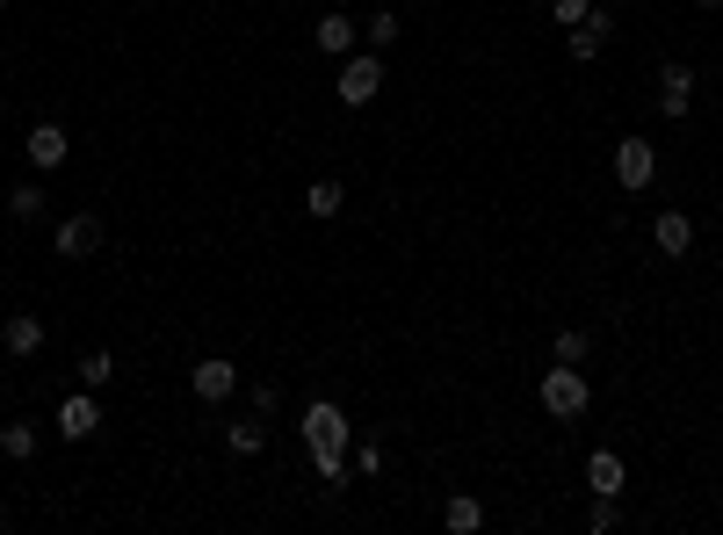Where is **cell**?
<instances>
[{
  "instance_id": "obj_6",
  "label": "cell",
  "mask_w": 723,
  "mask_h": 535,
  "mask_svg": "<svg viewBox=\"0 0 723 535\" xmlns=\"http://www.w3.org/2000/svg\"><path fill=\"white\" fill-rule=\"evenodd\" d=\"M52 427L66 434V442H87V434H102V405H94V391H87V383L58 398V420H52Z\"/></svg>"
},
{
  "instance_id": "obj_15",
  "label": "cell",
  "mask_w": 723,
  "mask_h": 535,
  "mask_svg": "<svg viewBox=\"0 0 723 535\" xmlns=\"http://www.w3.org/2000/svg\"><path fill=\"white\" fill-rule=\"evenodd\" d=\"M355 15H326V22H319V52H333V58H347V52H355Z\"/></svg>"
},
{
  "instance_id": "obj_1",
  "label": "cell",
  "mask_w": 723,
  "mask_h": 535,
  "mask_svg": "<svg viewBox=\"0 0 723 535\" xmlns=\"http://www.w3.org/2000/svg\"><path fill=\"white\" fill-rule=\"evenodd\" d=\"M535 398H543V413H550V420H579L586 405H593V383H586L579 363H557V369H543Z\"/></svg>"
},
{
  "instance_id": "obj_3",
  "label": "cell",
  "mask_w": 723,
  "mask_h": 535,
  "mask_svg": "<svg viewBox=\"0 0 723 535\" xmlns=\"http://www.w3.org/2000/svg\"><path fill=\"white\" fill-rule=\"evenodd\" d=\"M304 442H311V456H347V442H355V427H347V413L341 405H304Z\"/></svg>"
},
{
  "instance_id": "obj_18",
  "label": "cell",
  "mask_w": 723,
  "mask_h": 535,
  "mask_svg": "<svg viewBox=\"0 0 723 535\" xmlns=\"http://www.w3.org/2000/svg\"><path fill=\"white\" fill-rule=\"evenodd\" d=\"M224 449H232V456H260V449H268V427H260V420H240V427H224Z\"/></svg>"
},
{
  "instance_id": "obj_25",
  "label": "cell",
  "mask_w": 723,
  "mask_h": 535,
  "mask_svg": "<svg viewBox=\"0 0 723 535\" xmlns=\"http://www.w3.org/2000/svg\"><path fill=\"white\" fill-rule=\"evenodd\" d=\"M311 470H319L326 484H341V478H347V456H311Z\"/></svg>"
},
{
  "instance_id": "obj_8",
  "label": "cell",
  "mask_w": 723,
  "mask_h": 535,
  "mask_svg": "<svg viewBox=\"0 0 723 535\" xmlns=\"http://www.w3.org/2000/svg\"><path fill=\"white\" fill-rule=\"evenodd\" d=\"M694 102V66H680V58H666L658 66V109H666V123H680Z\"/></svg>"
},
{
  "instance_id": "obj_5",
  "label": "cell",
  "mask_w": 723,
  "mask_h": 535,
  "mask_svg": "<svg viewBox=\"0 0 723 535\" xmlns=\"http://www.w3.org/2000/svg\"><path fill=\"white\" fill-rule=\"evenodd\" d=\"M52 254H66V260H94V254H102V218H94V210H73V218H58Z\"/></svg>"
},
{
  "instance_id": "obj_20",
  "label": "cell",
  "mask_w": 723,
  "mask_h": 535,
  "mask_svg": "<svg viewBox=\"0 0 723 535\" xmlns=\"http://www.w3.org/2000/svg\"><path fill=\"white\" fill-rule=\"evenodd\" d=\"M109 377H116V355H109V347H87V355H80V383H87V391H102Z\"/></svg>"
},
{
  "instance_id": "obj_12",
  "label": "cell",
  "mask_w": 723,
  "mask_h": 535,
  "mask_svg": "<svg viewBox=\"0 0 723 535\" xmlns=\"http://www.w3.org/2000/svg\"><path fill=\"white\" fill-rule=\"evenodd\" d=\"M586 484H593V500H615V492H622V456L593 449V456H586Z\"/></svg>"
},
{
  "instance_id": "obj_27",
  "label": "cell",
  "mask_w": 723,
  "mask_h": 535,
  "mask_svg": "<svg viewBox=\"0 0 723 535\" xmlns=\"http://www.w3.org/2000/svg\"><path fill=\"white\" fill-rule=\"evenodd\" d=\"M694 8H723V0H694Z\"/></svg>"
},
{
  "instance_id": "obj_16",
  "label": "cell",
  "mask_w": 723,
  "mask_h": 535,
  "mask_svg": "<svg viewBox=\"0 0 723 535\" xmlns=\"http://www.w3.org/2000/svg\"><path fill=\"white\" fill-rule=\"evenodd\" d=\"M0 456H8V464H30V456H36V427H30V420H8V427H0Z\"/></svg>"
},
{
  "instance_id": "obj_17",
  "label": "cell",
  "mask_w": 723,
  "mask_h": 535,
  "mask_svg": "<svg viewBox=\"0 0 723 535\" xmlns=\"http://www.w3.org/2000/svg\"><path fill=\"white\" fill-rule=\"evenodd\" d=\"M362 36H369V52H391L398 36H405V15H391V8H377V15L362 22Z\"/></svg>"
},
{
  "instance_id": "obj_9",
  "label": "cell",
  "mask_w": 723,
  "mask_h": 535,
  "mask_svg": "<svg viewBox=\"0 0 723 535\" xmlns=\"http://www.w3.org/2000/svg\"><path fill=\"white\" fill-rule=\"evenodd\" d=\"M652 246L666 260H688L694 254V218H688V210H658V218H652Z\"/></svg>"
},
{
  "instance_id": "obj_24",
  "label": "cell",
  "mask_w": 723,
  "mask_h": 535,
  "mask_svg": "<svg viewBox=\"0 0 723 535\" xmlns=\"http://www.w3.org/2000/svg\"><path fill=\"white\" fill-rule=\"evenodd\" d=\"M550 15L571 30V22H586V15H593V0H550Z\"/></svg>"
},
{
  "instance_id": "obj_22",
  "label": "cell",
  "mask_w": 723,
  "mask_h": 535,
  "mask_svg": "<svg viewBox=\"0 0 723 535\" xmlns=\"http://www.w3.org/2000/svg\"><path fill=\"white\" fill-rule=\"evenodd\" d=\"M550 355H557V363H586V355H593V333L565 326V333H557V341H550Z\"/></svg>"
},
{
  "instance_id": "obj_2",
  "label": "cell",
  "mask_w": 723,
  "mask_h": 535,
  "mask_svg": "<svg viewBox=\"0 0 723 535\" xmlns=\"http://www.w3.org/2000/svg\"><path fill=\"white\" fill-rule=\"evenodd\" d=\"M333 94H341L347 109L377 102V94H383V52H347V66H341V80H333Z\"/></svg>"
},
{
  "instance_id": "obj_11",
  "label": "cell",
  "mask_w": 723,
  "mask_h": 535,
  "mask_svg": "<svg viewBox=\"0 0 723 535\" xmlns=\"http://www.w3.org/2000/svg\"><path fill=\"white\" fill-rule=\"evenodd\" d=\"M0 347H8L15 363H30L36 347H44V319H36V311H8V326H0Z\"/></svg>"
},
{
  "instance_id": "obj_26",
  "label": "cell",
  "mask_w": 723,
  "mask_h": 535,
  "mask_svg": "<svg viewBox=\"0 0 723 535\" xmlns=\"http://www.w3.org/2000/svg\"><path fill=\"white\" fill-rule=\"evenodd\" d=\"M586 521H593V535H608L622 514H615V500H593V514H586Z\"/></svg>"
},
{
  "instance_id": "obj_7",
  "label": "cell",
  "mask_w": 723,
  "mask_h": 535,
  "mask_svg": "<svg viewBox=\"0 0 723 535\" xmlns=\"http://www.w3.org/2000/svg\"><path fill=\"white\" fill-rule=\"evenodd\" d=\"M189 391L203 398V405H224V398L240 391V363H224V355H203V363L189 369Z\"/></svg>"
},
{
  "instance_id": "obj_21",
  "label": "cell",
  "mask_w": 723,
  "mask_h": 535,
  "mask_svg": "<svg viewBox=\"0 0 723 535\" xmlns=\"http://www.w3.org/2000/svg\"><path fill=\"white\" fill-rule=\"evenodd\" d=\"M8 218H15V225H36V218H44V189H36V181H22V189L8 196Z\"/></svg>"
},
{
  "instance_id": "obj_10",
  "label": "cell",
  "mask_w": 723,
  "mask_h": 535,
  "mask_svg": "<svg viewBox=\"0 0 723 535\" xmlns=\"http://www.w3.org/2000/svg\"><path fill=\"white\" fill-rule=\"evenodd\" d=\"M22 153H30L36 167H66V153H73V131H66V123H30Z\"/></svg>"
},
{
  "instance_id": "obj_14",
  "label": "cell",
  "mask_w": 723,
  "mask_h": 535,
  "mask_svg": "<svg viewBox=\"0 0 723 535\" xmlns=\"http://www.w3.org/2000/svg\"><path fill=\"white\" fill-rule=\"evenodd\" d=\"M442 528H448V535H470V528H485V500H470V492H456V500L442 506Z\"/></svg>"
},
{
  "instance_id": "obj_23",
  "label": "cell",
  "mask_w": 723,
  "mask_h": 535,
  "mask_svg": "<svg viewBox=\"0 0 723 535\" xmlns=\"http://www.w3.org/2000/svg\"><path fill=\"white\" fill-rule=\"evenodd\" d=\"M377 470H383V442H362V449H355V478H377Z\"/></svg>"
},
{
  "instance_id": "obj_28",
  "label": "cell",
  "mask_w": 723,
  "mask_h": 535,
  "mask_svg": "<svg viewBox=\"0 0 723 535\" xmlns=\"http://www.w3.org/2000/svg\"><path fill=\"white\" fill-rule=\"evenodd\" d=\"M0 528H8V506H0Z\"/></svg>"
},
{
  "instance_id": "obj_19",
  "label": "cell",
  "mask_w": 723,
  "mask_h": 535,
  "mask_svg": "<svg viewBox=\"0 0 723 535\" xmlns=\"http://www.w3.org/2000/svg\"><path fill=\"white\" fill-rule=\"evenodd\" d=\"M341 203H347L341 181H311V189H304V210H311V218H341Z\"/></svg>"
},
{
  "instance_id": "obj_4",
  "label": "cell",
  "mask_w": 723,
  "mask_h": 535,
  "mask_svg": "<svg viewBox=\"0 0 723 535\" xmlns=\"http://www.w3.org/2000/svg\"><path fill=\"white\" fill-rule=\"evenodd\" d=\"M652 174H658V145L652 138H622L615 145V189L622 196H644V189H652Z\"/></svg>"
},
{
  "instance_id": "obj_13",
  "label": "cell",
  "mask_w": 723,
  "mask_h": 535,
  "mask_svg": "<svg viewBox=\"0 0 723 535\" xmlns=\"http://www.w3.org/2000/svg\"><path fill=\"white\" fill-rule=\"evenodd\" d=\"M608 30H615L608 15H586V22H571V58H601V52H608Z\"/></svg>"
}]
</instances>
